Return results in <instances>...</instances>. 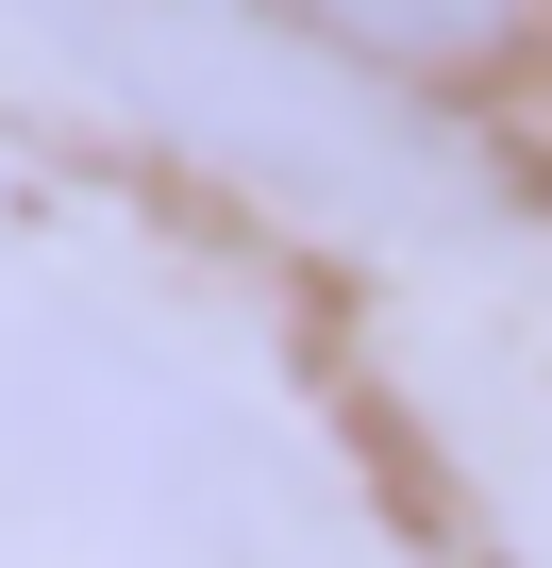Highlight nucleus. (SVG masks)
Here are the masks:
<instances>
[{
	"label": "nucleus",
	"instance_id": "1",
	"mask_svg": "<svg viewBox=\"0 0 552 568\" xmlns=\"http://www.w3.org/2000/svg\"><path fill=\"white\" fill-rule=\"evenodd\" d=\"M302 34H335V51H369V68H502L552 0H285Z\"/></svg>",
	"mask_w": 552,
	"mask_h": 568
}]
</instances>
